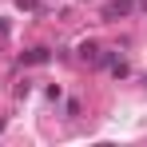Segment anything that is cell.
Returning <instances> with one entry per match:
<instances>
[{"mask_svg":"<svg viewBox=\"0 0 147 147\" xmlns=\"http://www.w3.org/2000/svg\"><path fill=\"white\" fill-rule=\"evenodd\" d=\"M20 60H24V64H48V48H32V52H24Z\"/></svg>","mask_w":147,"mask_h":147,"instance_id":"7a4b0ae2","label":"cell"},{"mask_svg":"<svg viewBox=\"0 0 147 147\" xmlns=\"http://www.w3.org/2000/svg\"><path fill=\"white\" fill-rule=\"evenodd\" d=\"M80 56H84V60H92V64H99V56H103V52H99V44H80Z\"/></svg>","mask_w":147,"mask_h":147,"instance_id":"3957f363","label":"cell"},{"mask_svg":"<svg viewBox=\"0 0 147 147\" xmlns=\"http://www.w3.org/2000/svg\"><path fill=\"white\" fill-rule=\"evenodd\" d=\"M0 131H4V119H0Z\"/></svg>","mask_w":147,"mask_h":147,"instance_id":"277c9868","label":"cell"},{"mask_svg":"<svg viewBox=\"0 0 147 147\" xmlns=\"http://www.w3.org/2000/svg\"><path fill=\"white\" fill-rule=\"evenodd\" d=\"M127 12H131V0H115V4L103 8V20H123Z\"/></svg>","mask_w":147,"mask_h":147,"instance_id":"6da1fadb","label":"cell"}]
</instances>
